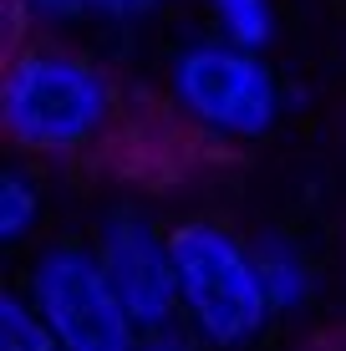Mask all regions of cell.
Wrapping results in <instances>:
<instances>
[{
	"label": "cell",
	"instance_id": "cell-10",
	"mask_svg": "<svg viewBox=\"0 0 346 351\" xmlns=\"http://www.w3.org/2000/svg\"><path fill=\"white\" fill-rule=\"evenodd\" d=\"M0 351H62L16 280L0 290Z\"/></svg>",
	"mask_w": 346,
	"mask_h": 351
},
{
	"label": "cell",
	"instance_id": "cell-9",
	"mask_svg": "<svg viewBox=\"0 0 346 351\" xmlns=\"http://www.w3.org/2000/svg\"><path fill=\"white\" fill-rule=\"evenodd\" d=\"M209 36L245 51L270 56V46L280 41V0H204Z\"/></svg>",
	"mask_w": 346,
	"mask_h": 351
},
{
	"label": "cell",
	"instance_id": "cell-12",
	"mask_svg": "<svg viewBox=\"0 0 346 351\" xmlns=\"http://www.w3.org/2000/svg\"><path fill=\"white\" fill-rule=\"evenodd\" d=\"M321 351H346V336H341V341H326V346H321Z\"/></svg>",
	"mask_w": 346,
	"mask_h": 351
},
{
	"label": "cell",
	"instance_id": "cell-11",
	"mask_svg": "<svg viewBox=\"0 0 346 351\" xmlns=\"http://www.w3.org/2000/svg\"><path fill=\"white\" fill-rule=\"evenodd\" d=\"M138 351H204V346H199L188 331H178V326H163V331H148V336H143Z\"/></svg>",
	"mask_w": 346,
	"mask_h": 351
},
{
	"label": "cell",
	"instance_id": "cell-2",
	"mask_svg": "<svg viewBox=\"0 0 346 351\" xmlns=\"http://www.w3.org/2000/svg\"><path fill=\"white\" fill-rule=\"evenodd\" d=\"M163 102L188 138L214 148H255L291 117L295 87L270 56L194 31L163 62Z\"/></svg>",
	"mask_w": 346,
	"mask_h": 351
},
{
	"label": "cell",
	"instance_id": "cell-3",
	"mask_svg": "<svg viewBox=\"0 0 346 351\" xmlns=\"http://www.w3.org/2000/svg\"><path fill=\"white\" fill-rule=\"evenodd\" d=\"M173 295L178 331H188L204 351H260L280 326L249 229L219 214L173 219Z\"/></svg>",
	"mask_w": 346,
	"mask_h": 351
},
{
	"label": "cell",
	"instance_id": "cell-13",
	"mask_svg": "<svg viewBox=\"0 0 346 351\" xmlns=\"http://www.w3.org/2000/svg\"><path fill=\"white\" fill-rule=\"evenodd\" d=\"M341 148H346V112H341Z\"/></svg>",
	"mask_w": 346,
	"mask_h": 351
},
{
	"label": "cell",
	"instance_id": "cell-14",
	"mask_svg": "<svg viewBox=\"0 0 346 351\" xmlns=\"http://www.w3.org/2000/svg\"><path fill=\"white\" fill-rule=\"evenodd\" d=\"M153 5H158V10H163V5H169V0H153Z\"/></svg>",
	"mask_w": 346,
	"mask_h": 351
},
{
	"label": "cell",
	"instance_id": "cell-1",
	"mask_svg": "<svg viewBox=\"0 0 346 351\" xmlns=\"http://www.w3.org/2000/svg\"><path fill=\"white\" fill-rule=\"evenodd\" d=\"M123 123L112 66L82 41L31 36L0 66V132L10 158L36 168L87 158Z\"/></svg>",
	"mask_w": 346,
	"mask_h": 351
},
{
	"label": "cell",
	"instance_id": "cell-4",
	"mask_svg": "<svg viewBox=\"0 0 346 351\" xmlns=\"http://www.w3.org/2000/svg\"><path fill=\"white\" fill-rule=\"evenodd\" d=\"M16 285L62 351H138L143 326L112 290L87 234H46L21 260Z\"/></svg>",
	"mask_w": 346,
	"mask_h": 351
},
{
	"label": "cell",
	"instance_id": "cell-5",
	"mask_svg": "<svg viewBox=\"0 0 346 351\" xmlns=\"http://www.w3.org/2000/svg\"><path fill=\"white\" fill-rule=\"evenodd\" d=\"M87 245L102 260L112 290L133 321L148 331L178 326V295H173V224H163L143 199H107L87 224Z\"/></svg>",
	"mask_w": 346,
	"mask_h": 351
},
{
	"label": "cell",
	"instance_id": "cell-7",
	"mask_svg": "<svg viewBox=\"0 0 346 351\" xmlns=\"http://www.w3.org/2000/svg\"><path fill=\"white\" fill-rule=\"evenodd\" d=\"M249 245H255L260 280H265V295L275 306L280 326L311 316V306L321 295V270H316V255L306 250V239L285 224H260V229H249Z\"/></svg>",
	"mask_w": 346,
	"mask_h": 351
},
{
	"label": "cell",
	"instance_id": "cell-8",
	"mask_svg": "<svg viewBox=\"0 0 346 351\" xmlns=\"http://www.w3.org/2000/svg\"><path fill=\"white\" fill-rule=\"evenodd\" d=\"M46 209H51V199H46L41 168L26 158H10L0 168V245L26 260L46 239Z\"/></svg>",
	"mask_w": 346,
	"mask_h": 351
},
{
	"label": "cell",
	"instance_id": "cell-6",
	"mask_svg": "<svg viewBox=\"0 0 346 351\" xmlns=\"http://www.w3.org/2000/svg\"><path fill=\"white\" fill-rule=\"evenodd\" d=\"M153 0H5V51L26 46L31 36L77 41L82 31H123L153 16Z\"/></svg>",
	"mask_w": 346,
	"mask_h": 351
}]
</instances>
